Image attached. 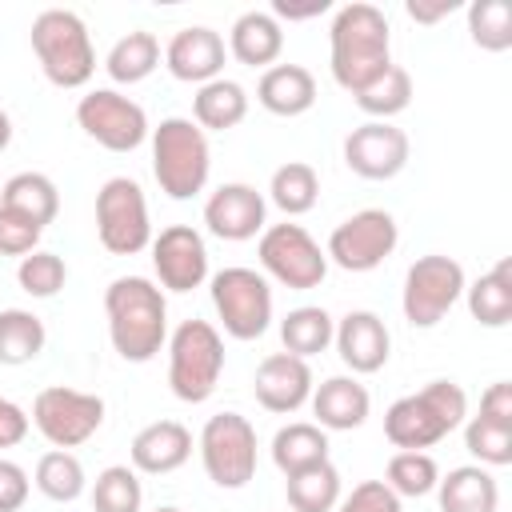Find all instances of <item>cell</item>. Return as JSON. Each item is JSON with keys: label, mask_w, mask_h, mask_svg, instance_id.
Returning <instances> with one entry per match:
<instances>
[{"label": "cell", "mask_w": 512, "mask_h": 512, "mask_svg": "<svg viewBox=\"0 0 512 512\" xmlns=\"http://www.w3.org/2000/svg\"><path fill=\"white\" fill-rule=\"evenodd\" d=\"M108 340L128 364H148L168 340V304L164 288L148 276H116L104 292Z\"/></svg>", "instance_id": "1"}, {"label": "cell", "mask_w": 512, "mask_h": 512, "mask_svg": "<svg viewBox=\"0 0 512 512\" xmlns=\"http://www.w3.org/2000/svg\"><path fill=\"white\" fill-rule=\"evenodd\" d=\"M328 48H332V80L344 92H360L372 84L388 64H392V36H388V16L368 4L352 0L332 16L328 28Z\"/></svg>", "instance_id": "2"}, {"label": "cell", "mask_w": 512, "mask_h": 512, "mask_svg": "<svg viewBox=\"0 0 512 512\" xmlns=\"http://www.w3.org/2000/svg\"><path fill=\"white\" fill-rule=\"evenodd\" d=\"M468 416V396L456 380H432L412 396H400L384 412V436L400 452H424L456 432Z\"/></svg>", "instance_id": "3"}, {"label": "cell", "mask_w": 512, "mask_h": 512, "mask_svg": "<svg viewBox=\"0 0 512 512\" xmlns=\"http://www.w3.org/2000/svg\"><path fill=\"white\" fill-rule=\"evenodd\" d=\"M212 172L208 136L188 116H168L152 128V176L168 200H192L204 192Z\"/></svg>", "instance_id": "4"}, {"label": "cell", "mask_w": 512, "mask_h": 512, "mask_svg": "<svg viewBox=\"0 0 512 512\" xmlns=\"http://www.w3.org/2000/svg\"><path fill=\"white\" fill-rule=\"evenodd\" d=\"M32 52L40 60V72L56 88H84L96 72L88 24L68 8H44L32 20Z\"/></svg>", "instance_id": "5"}, {"label": "cell", "mask_w": 512, "mask_h": 512, "mask_svg": "<svg viewBox=\"0 0 512 512\" xmlns=\"http://www.w3.org/2000/svg\"><path fill=\"white\" fill-rule=\"evenodd\" d=\"M224 372V336L208 320H184L168 340V384L184 404H204Z\"/></svg>", "instance_id": "6"}, {"label": "cell", "mask_w": 512, "mask_h": 512, "mask_svg": "<svg viewBox=\"0 0 512 512\" xmlns=\"http://www.w3.org/2000/svg\"><path fill=\"white\" fill-rule=\"evenodd\" d=\"M96 236L112 256H136L152 244L144 188L132 176H112L96 192Z\"/></svg>", "instance_id": "7"}, {"label": "cell", "mask_w": 512, "mask_h": 512, "mask_svg": "<svg viewBox=\"0 0 512 512\" xmlns=\"http://www.w3.org/2000/svg\"><path fill=\"white\" fill-rule=\"evenodd\" d=\"M212 308L232 340H256L272 324V288L256 268H220L212 276Z\"/></svg>", "instance_id": "8"}, {"label": "cell", "mask_w": 512, "mask_h": 512, "mask_svg": "<svg viewBox=\"0 0 512 512\" xmlns=\"http://www.w3.org/2000/svg\"><path fill=\"white\" fill-rule=\"evenodd\" d=\"M200 460L216 488H244L256 476V428L240 412H216L208 416L200 432Z\"/></svg>", "instance_id": "9"}, {"label": "cell", "mask_w": 512, "mask_h": 512, "mask_svg": "<svg viewBox=\"0 0 512 512\" xmlns=\"http://www.w3.org/2000/svg\"><path fill=\"white\" fill-rule=\"evenodd\" d=\"M464 268L460 260L452 256H420L408 272H404V292H400V308H404V320L412 328H436L452 304L464 296Z\"/></svg>", "instance_id": "10"}, {"label": "cell", "mask_w": 512, "mask_h": 512, "mask_svg": "<svg viewBox=\"0 0 512 512\" xmlns=\"http://www.w3.org/2000/svg\"><path fill=\"white\" fill-rule=\"evenodd\" d=\"M28 420L36 424V432L52 448H80L84 440H92L100 432V424H104V400L96 392L52 384V388L36 392Z\"/></svg>", "instance_id": "11"}, {"label": "cell", "mask_w": 512, "mask_h": 512, "mask_svg": "<svg viewBox=\"0 0 512 512\" xmlns=\"http://www.w3.org/2000/svg\"><path fill=\"white\" fill-rule=\"evenodd\" d=\"M256 256H260V268L276 284L296 288V292L320 288V280L328 276L324 248L300 224H272V228H264L260 232V244H256Z\"/></svg>", "instance_id": "12"}, {"label": "cell", "mask_w": 512, "mask_h": 512, "mask_svg": "<svg viewBox=\"0 0 512 512\" xmlns=\"http://www.w3.org/2000/svg\"><path fill=\"white\" fill-rule=\"evenodd\" d=\"M396 240H400V228H396L392 212L360 208L332 228L324 256L344 272H372L396 252Z\"/></svg>", "instance_id": "13"}, {"label": "cell", "mask_w": 512, "mask_h": 512, "mask_svg": "<svg viewBox=\"0 0 512 512\" xmlns=\"http://www.w3.org/2000/svg\"><path fill=\"white\" fill-rule=\"evenodd\" d=\"M76 124L88 140H96L108 152H136L148 140V116L136 100H128L116 88H92L76 104Z\"/></svg>", "instance_id": "14"}, {"label": "cell", "mask_w": 512, "mask_h": 512, "mask_svg": "<svg viewBox=\"0 0 512 512\" xmlns=\"http://www.w3.org/2000/svg\"><path fill=\"white\" fill-rule=\"evenodd\" d=\"M408 132L396 128L392 120H368L344 136V164L360 180H392L408 164Z\"/></svg>", "instance_id": "15"}, {"label": "cell", "mask_w": 512, "mask_h": 512, "mask_svg": "<svg viewBox=\"0 0 512 512\" xmlns=\"http://www.w3.org/2000/svg\"><path fill=\"white\" fill-rule=\"evenodd\" d=\"M152 268L160 276V288L168 292H192L208 280V248L204 236L192 224H168L152 240Z\"/></svg>", "instance_id": "16"}, {"label": "cell", "mask_w": 512, "mask_h": 512, "mask_svg": "<svg viewBox=\"0 0 512 512\" xmlns=\"http://www.w3.org/2000/svg\"><path fill=\"white\" fill-rule=\"evenodd\" d=\"M264 216H268L264 196H260L252 184H240V180L220 184V188L208 196V204H204V224H208V232L220 236V240H232V244L252 240L256 232H264Z\"/></svg>", "instance_id": "17"}, {"label": "cell", "mask_w": 512, "mask_h": 512, "mask_svg": "<svg viewBox=\"0 0 512 512\" xmlns=\"http://www.w3.org/2000/svg\"><path fill=\"white\" fill-rule=\"evenodd\" d=\"M332 344L340 352V360L356 372V376H372L388 364L392 356V336H388V324L368 312V308H356L348 316L336 320V332H332Z\"/></svg>", "instance_id": "18"}, {"label": "cell", "mask_w": 512, "mask_h": 512, "mask_svg": "<svg viewBox=\"0 0 512 512\" xmlns=\"http://www.w3.org/2000/svg\"><path fill=\"white\" fill-rule=\"evenodd\" d=\"M312 388H316V384H312L308 360H300V356H292V352H272V356H264L260 368H256V380H252V392H256L260 408L280 412V416L304 408V404L312 400Z\"/></svg>", "instance_id": "19"}, {"label": "cell", "mask_w": 512, "mask_h": 512, "mask_svg": "<svg viewBox=\"0 0 512 512\" xmlns=\"http://www.w3.org/2000/svg\"><path fill=\"white\" fill-rule=\"evenodd\" d=\"M224 60H228V48H224V36L216 28H204V24H192V28H180L168 48H164V68L184 80V84H208L224 72Z\"/></svg>", "instance_id": "20"}, {"label": "cell", "mask_w": 512, "mask_h": 512, "mask_svg": "<svg viewBox=\"0 0 512 512\" xmlns=\"http://www.w3.org/2000/svg\"><path fill=\"white\" fill-rule=\"evenodd\" d=\"M188 456H192V432L180 420H152L128 444V460L144 476H168L184 468Z\"/></svg>", "instance_id": "21"}, {"label": "cell", "mask_w": 512, "mask_h": 512, "mask_svg": "<svg viewBox=\"0 0 512 512\" xmlns=\"http://www.w3.org/2000/svg\"><path fill=\"white\" fill-rule=\"evenodd\" d=\"M372 396L356 376H328L312 388V416L324 432H352L368 420Z\"/></svg>", "instance_id": "22"}, {"label": "cell", "mask_w": 512, "mask_h": 512, "mask_svg": "<svg viewBox=\"0 0 512 512\" xmlns=\"http://www.w3.org/2000/svg\"><path fill=\"white\" fill-rule=\"evenodd\" d=\"M256 100L272 116H304L316 104V76L304 64H272L256 84Z\"/></svg>", "instance_id": "23"}, {"label": "cell", "mask_w": 512, "mask_h": 512, "mask_svg": "<svg viewBox=\"0 0 512 512\" xmlns=\"http://www.w3.org/2000/svg\"><path fill=\"white\" fill-rule=\"evenodd\" d=\"M228 52L248 68H272L284 52V28L272 12H244L228 32Z\"/></svg>", "instance_id": "24"}, {"label": "cell", "mask_w": 512, "mask_h": 512, "mask_svg": "<svg viewBox=\"0 0 512 512\" xmlns=\"http://www.w3.org/2000/svg\"><path fill=\"white\" fill-rule=\"evenodd\" d=\"M436 500H440V512H496L500 484L488 468L460 464L436 480Z\"/></svg>", "instance_id": "25"}, {"label": "cell", "mask_w": 512, "mask_h": 512, "mask_svg": "<svg viewBox=\"0 0 512 512\" xmlns=\"http://www.w3.org/2000/svg\"><path fill=\"white\" fill-rule=\"evenodd\" d=\"M244 116H248V92H244V84H236V80H228V76H216V80L200 84L196 96H192V120H196L200 128L228 132V128H236Z\"/></svg>", "instance_id": "26"}, {"label": "cell", "mask_w": 512, "mask_h": 512, "mask_svg": "<svg viewBox=\"0 0 512 512\" xmlns=\"http://www.w3.org/2000/svg\"><path fill=\"white\" fill-rule=\"evenodd\" d=\"M464 296L472 320H480L484 328H504L512 320V260H496L480 280L464 284Z\"/></svg>", "instance_id": "27"}, {"label": "cell", "mask_w": 512, "mask_h": 512, "mask_svg": "<svg viewBox=\"0 0 512 512\" xmlns=\"http://www.w3.org/2000/svg\"><path fill=\"white\" fill-rule=\"evenodd\" d=\"M0 208H12V212H20L44 228L60 212V192L44 172H16L0 188Z\"/></svg>", "instance_id": "28"}, {"label": "cell", "mask_w": 512, "mask_h": 512, "mask_svg": "<svg viewBox=\"0 0 512 512\" xmlns=\"http://www.w3.org/2000/svg\"><path fill=\"white\" fill-rule=\"evenodd\" d=\"M328 460V432L320 424H308V420H296V424H284L276 436H272V464L292 476L300 468H312Z\"/></svg>", "instance_id": "29"}, {"label": "cell", "mask_w": 512, "mask_h": 512, "mask_svg": "<svg viewBox=\"0 0 512 512\" xmlns=\"http://www.w3.org/2000/svg\"><path fill=\"white\" fill-rule=\"evenodd\" d=\"M284 492L292 512H332L340 504V472L332 460H320L312 468L284 476Z\"/></svg>", "instance_id": "30"}, {"label": "cell", "mask_w": 512, "mask_h": 512, "mask_svg": "<svg viewBox=\"0 0 512 512\" xmlns=\"http://www.w3.org/2000/svg\"><path fill=\"white\" fill-rule=\"evenodd\" d=\"M48 344L44 320L28 308H0V364L20 368L28 360H36Z\"/></svg>", "instance_id": "31"}, {"label": "cell", "mask_w": 512, "mask_h": 512, "mask_svg": "<svg viewBox=\"0 0 512 512\" xmlns=\"http://www.w3.org/2000/svg\"><path fill=\"white\" fill-rule=\"evenodd\" d=\"M104 68H108V76L116 84H140L160 68V40L152 32L136 28V32H128V36H120L112 44Z\"/></svg>", "instance_id": "32"}, {"label": "cell", "mask_w": 512, "mask_h": 512, "mask_svg": "<svg viewBox=\"0 0 512 512\" xmlns=\"http://www.w3.org/2000/svg\"><path fill=\"white\" fill-rule=\"evenodd\" d=\"M268 200H272L284 216H304V212H312L316 200H320V176H316V168L304 164V160L280 164V168L272 172V180H268Z\"/></svg>", "instance_id": "33"}, {"label": "cell", "mask_w": 512, "mask_h": 512, "mask_svg": "<svg viewBox=\"0 0 512 512\" xmlns=\"http://www.w3.org/2000/svg\"><path fill=\"white\" fill-rule=\"evenodd\" d=\"M332 332H336V320L320 308V304H304V308H292L284 320H280V340H284V352L308 360L316 352H324L332 344Z\"/></svg>", "instance_id": "34"}, {"label": "cell", "mask_w": 512, "mask_h": 512, "mask_svg": "<svg viewBox=\"0 0 512 512\" xmlns=\"http://www.w3.org/2000/svg\"><path fill=\"white\" fill-rule=\"evenodd\" d=\"M32 484H36L48 500H56V504H72V500H80L84 488H88V480H84V464H80V456L68 452V448H52V452H44V456L36 460Z\"/></svg>", "instance_id": "35"}, {"label": "cell", "mask_w": 512, "mask_h": 512, "mask_svg": "<svg viewBox=\"0 0 512 512\" xmlns=\"http://www.w3.org/2000/svg\"><path fill=\"white\" fill-rule=\"evenodd\" d=\"M412 104V76L400 64H388L372 84L356 92V108L368 112L372 120H392Z\"/></svg>", "instance_id": "36"}, {"label": "cell", "mask_w": 512, "mask_h": 512, "mask_svg": "<svg viewBox=\"0 0 512 512\" xmlns=\"http://www.w3.org/2000/svg\"><path fill=\"white\" fill-rule=\"evenodd\" d=\"M144 488L132 464H108L92 484V512H140Z\"/></svg>", "instance_id": "37"}, {"label": "cell", "mask_w": 512, "mask_h": 512, "mask_svg": "<svg viewBox=\"0 0 512 512\" xmlns=\"http://www.w3.org/2000/svg\"><path fill=\"white\" fill-rule=\"evenodd\" d=\"M468 32L472 44L484 52L512 48V8L508 0H472L468 4Z\"/></svg>", "instance_id": "38"}, {"label": "cell", "mask_w": 512, "mask_h": 512, "mask_svg": "<svg viewBox=\"0 0 512 512\" xmlns=\"http://www.w3.org/2000/svg\"><path fill=\"white\" fill-rule=\"evenodd\" d=\"M436 480H440V468L428 452H396L384 468V484L404 500V496H428L436 492Z\"/></svg>", "instance_id": "39"}, {"label": "cell", "mask_w": 512, "mask_h": 512, "mask_svg": "<svg viewBox=\"0 0 512 512\" xmlns=\"http://www.w3.org/2000/svg\"><path fill=\"white\" fill-rule=\"evenodd\" d=\"M64 280H68V264H64L56 252H44V248L28 252V256L20 260V268H16V284H20L32 300L56 296V292L64 288Z\"/></svg>", "instance_id": "40"}, {"label": "cell", "mask_w": 512, "mask_h": 512, "mask_svg": "<svg viewBox=\"0 0 512 512\" xmlns=\"http://www.w3.org/2000/svg\"><path fill=\"white\" fill-rule=\"evenodd\" d=\"M464 448L480 460V468H504L512 464V428L472 416L464 424Z\"/></svg>", "instance_id": "41"}, {"label": "cell", "mask_w": 512, "mask_h": 512, "mask_svg": "<svg viewBox=\"0 0 512 512\" xmlns=\"http://www.w3.org/2000/svg\"><path fill=\"white\" fill-rule=\"evenodd\" d=\"M40 224L36 220H28V216H20V212H12V208H0V256H28V252H36V244H40Z\"/></svg>", "instance_id": "42"}, {"label": "cell", "mask_w": 512, "mask_h": 512, "mask_svg": "<svg viewBox=\"0 0 512 512\" xmlns=\"http://www.w3.org/2000/svg\"><path fill=\"white\" fill-rule=\"evenodd\" d=\"M336 512H404V504L384 480H364L336 504Z\"/></svg>", "instance_id": "43"}, {"label": "cell", "mask_w": 512, "mask_h": 512, "mask_svg": "<svg viewBox=\"0 0 512 512\" xmlns=\"http://www.w3.org/2000/svg\"><path fill=\"white\" fill-rule=\"evenodd\" d=\"M28 488H32L28 472L16 460L0 456V512H20L24 500H28Z\"/></svg>", "instance_id": "44"}, {"label": "cell", "mask_w": 512, "mask_h": 512, "mask_svg": "<svg viewBox=\"0 0 512 512\" xmlns=\"http://www.w3.org/2000/svg\"><path fill=\"white\" fill-rule=\"evenodd\" d=\"M480 420H492V424L512 428V384L508 380H496V384L484 388V396H480Z\"/></svg>", "instance_id": "45"}, {"label": "cell", "mask_w": 512, "mask_h": 512, "mask_svg": "<svg viewBox=\"0 0 512 512\" xmlns=\"http://www.w3.org/2000/svg\"><path fill=\"white\" fill-rule=\"evenodd\" d=\"M32 420L20 404H12L8 396H0V448H16L24 436H28Z\"/></svg>", "instance_id": "46"}, {"label": "cell", "mask_w": 512, "mask_h": 512, "mask_svg": "<svg viewBox=\"0 0 512 512\" xmlns=\"http://www.w3.org/2000/svg\"><path fill=\"white\" fill-rule=\"evenodd\" d=\"M456 8H460L456 0H408V4H404V12H408L416 24H436V20L452 16Z\"/></svg>", "instance_id": "47"}, {"label": "cell", "mask_w": 512, "mask_h": 512, "mask_svg": "<svg viewBox=\"0 0 512 512\" xmlns=\"http://www.w3.org/2000/svg\"><path fill=\"white\" fill-rule=\"evenodd\" d=\"M328 8V0H312V4H288V0H276L272 4V16H284V20H308V16H320Z\"/></svg>", "instance_id": "48"}, {"label": "cell", "mask_w": 512, "mask_h": 512, "mask_svg": "<svg viewBox=\"0 0 512 512\" xmlns=\"http://www.w3.org/2000/svg\"><path fill=\"white\" fill-rule=\"evenodd\" d=\"M12 144V120H8V112L0 108V152Z\"/></svg>", "instance_id": "49"}, {"label": "cell", "mask_w": 512, "mask_h": 512, "mask_svg": "<svg viewBox=\"0 0 512 512\" xmlns=\"http://www.w3.org/2000/svg\"><path fill=\"white\" fill-rule=\"evenodd\" d=\"M156 512H180V508H172V504H164V508H156Z\"/></svg>", "instance_id": "50"}]
</instances>
